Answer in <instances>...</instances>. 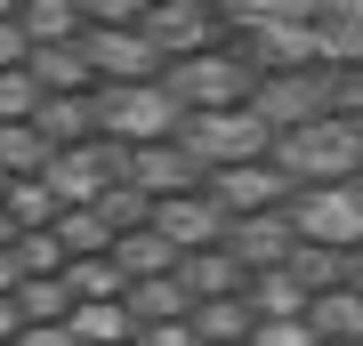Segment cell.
Wrapping results in <instances>:
<instances>
[{
	"label": "cell",
	"mask_w": 363,
	"mask_h": 346,
	"mask_svg": "<svg viewBox=\"0 0 363 346\" xmlns=\"http://www.w3.org/2000/svg\"><path fill=\"white\" fill-rule=\"evenodd\" d=\"M250 113L267 129L323 121V113H363V64H291V73H259Z\"/></svg>",
	"instance_id": "1"
},
{
	"label": "cell",
	"mask_w": 363,
	"mask_h": 346,
	"mask_svg": "<svg viewBox=\"0 0 363 346\" xmlns=\"http://www.w3.org/2000/svg\"><path fill=\"white\" fill-rule=\"evenodd\" d=\"M267 161L291 185H347L363 169V113H323V121H291L267 137Z\"/></svg>",
	"instance_id": "2"
},
{
	"label": "cell",
	"mask_w": 363,
	"mask_h": 346,
	"mask_svg": "<svg viewBox=\"0 0 363 346\" xmlns=\"http://www.w3.org/2000/svg\"><path fill=\"white\" fill-rule=\"evenodd\" d=\"M267 137L274 129L250 113V105H218V113H178L169 145H178L194 169H226V161H267Z\"/></svg>",
	"instance_id": "3"
},
{
	"label": "cell",
	"mask_w": 363,
	"mask_h": 346,
	"mask_svg": "<svg viewBox=\"0 0 363 346\" xmlns=\"http://www.w3.org/2000/svg\"><path fill=\"white\" fill-rule=\"evenodd\" d=\"M89 113H97L105 145H162L169 129H178V105H169L162 81H97Z\"/></svg>",
	"instance_id": "4"
},
{
	"label": "cell",
	"mask_w": 363,
	"mask_h": 346,
	"mask_svg": "<svg viewBox=\"0 0 363 346\" xmlns=\"http://www.w3.org/2000/svg\"><path fill=\"white\" fill-rule=\"evenodd\" d=\"M162 89H169V105H178V113H218V105H250L259 64L234 57V49H202V57L162 64Z\"/></svg>",
	"instance_id": "5"
},
{
	"label": "cell",
	"mask_w": 363,
	"mask_h": 346,
	"mask_svg": "<svg viewBox=\"0 0 363 346\" xmlns=\"http://www.w3.org/2000/svg\"><path fill=\"white\" fill-rule=\"evenodd\" d=\"M291 226V242H315V250H363V193L355 185H291V202L274 209Z\"/></svg>",
	"instance_id": "6"
},
{
	"label": "cell",
	"mask_w": 363,
	"mask_h": 346,
	"mask_svg": "<svg viewBox=\"0 0 363 346\" xmlns=\"http://www.w3.org/2000/svg\"><path fill=\"white\" fill-rule=\"evenodd\" d=\"M130 25L145 33V49H154L162 64H178V57L218 49V0H145Z\"/></svg>",
	"instance_id": "7"
},
{
	"label": "cell",
	"mask_w": 363,
	"mask_h": 346,
	"mask_svg": "<svg viewBox=\"0 0 363 346\" xmlns=\"http://www.w3.org/2000/svg\"><path fill=\"white\" fill-rule=\"evenodd\" d=\"M73 49L89 64V81H162V57L145 49L138 25H81Z\"/></svg>",
	"instance_id": "8"
},
{
	"label": "cell",
	"mask_w": 363,
	"mask_h": 346,
	"mask_svg": "<svg viewBox=\"0 0 363 346\" xmlns=\"http://www.w3.org/2000/svg\"><path fill=\"white\" fill-rule=\"evenodd\" d=\"M202 193L226 209V218H259V209L291 202V178L274 161H226V169H202Z\"/></svg>",
	"instance_id": "9"
},
{
	"label": "cell",
	"mask_w": 363,
	"mask_h": 346,
	"mask_svg": "<svg viewBox=\"0 0 363 346\" xmlns=\"http://www.w3.org/2000/svg\"><path fill=\"white\" fill-rule=\"evenodd\" d=\"M145 226H154L169 250H218V233H226V209L210 202L202 185H186V193H162V202H145Z\"/></svg>",
	"instance_id": "10"
},
{
	"label": "cell",
	"mask_w": 363,
	"mask_h": 346,
	"mask_svg": "<svg viewBox=\"0 0 363 346\" xmlns=\"http://www.w3.org/2000/svg\"><path fill=\"white\" fill-rule=\"evenodd\" d=\"M40 185L57 193V209H81L89 193H105V185H113V145H105V137L57 145V154H49V169H40Z\"/></svg>",
	"instance_id": "11"
},
{
	"label": "cell",
	"mask_w": 363,
	"mask_h": 346,
	"mask_svg": "<svg viewBox=\"0 0 363 346\" xmlns=\"http://www.w3.org/2000/svg\"><path fill=\"white\" fill-rule=\"evenodd\" d=\"M113 185H138L145 202H162V193H186V185H202V169L178 154V145H113Z\"/></svg>",
	"instance_id": "12"
},
{
	"label": "cell",
	"mask_w": 363,
	"mask_h": 346,
	"mask_svg": "<svg viewBox=\"0 0 363 346\" xmlns=\"http://www.w3.org/2000/svg\"><path fill=\"white\" fill-rule=\"evenodd\" d=\"M298 322L315 330V346H363V290H355V282H331V290H315Z\"/></svg>",
	"instance_id": "13"
},
{
	"label": "cell",
	"mask_w": 363,
	"mask_h": 346,
	"mask_svg": "<svg viewBox=\"0 0 363 346\" xmlns=\"http://www.w3.org/2000/svg\"><path fill=\"white\" fill-rule=\"evenodd\" d=\"M186 330H194V346H242L250 338V298L242 290L194 298V306H186Z\"/></svg>",
	"instance_id": "14"
},
{
	"label": "cell",
	"mask_w": 363,
	"mask_h": 346,
	"mask_svg": "<svg viewBox=\"0 0 363 346\" xmlns=\"http://www.w3.org/2000/svg\"><path fill=\"white\" fill-rule=\"evenodd\" d=\"M186 282L178 274H154V282H130L121 290V314H130V330H145V322H186Z\"/></svg>",
	"instance_id": "15"
},
{
	"label": "cell",
	"mask_w": 363,
	"mask_h": 346,
	"mask_svg": "<svg viewBox=\"0 0 363 346\" xmlns=\"http://www.w3.org/2000/svg\"><path fill=\"white\" fill-rule=\"evenodd\" d=\"M25 73L40 81V97H65V89H97L73 40H40V49H25Z\"/></svg>",
	"instance_id": "16"
},
{
	"label": "cell",
	"mask_w": 363,
	"mask_h": 346,
	"mask_svg": "<svg viewBox=\"0 0 363 346\" xmlns=\"http://www.w3.org/2000/svg\"><path fill=\"white\" fill-rule=\"evenodd\" d=\"M105 258L121 266V282H154V274H169V266H178V250H169L154 226H130V233H113V250H105Z\"/></svg>",
	"instance_id": "17"
},
{
	"label": "cell",
	"mask_w": 363,
	"mask_h": 346,
	"mask_svg": "<svg viewBox=\"0 0 363 346\" xmlns=\"http://www.w3.org/2000/svg\"><path fill=\"white\" fill-rule=\"evenodd\" d=\"M33 129L49 145H81V137H97V113H89V89H65V97H40L33 105Z\"/></svg>",
	"instance_id": "18"
},
{
	"label": "cell",
	"mask_w": 363,
	"mask_h": 346,
	"mask_svg": "<svg viewBox=\"0 0 363 346\" xmlns=\"http://www.w3.org/2000/svg\"><path fill=\"white\" fill-rule=\"evenodd\" d=\"M242 298H250V322H283V314H307V282H291L283 266H267V274H250L242 282Z\"/></svg>",
	"instance_id": "19"
},
{
	"label": "cell",
	"mask_w": 363,
	"mask_h": 346,
	"mask_svg": "<svg viewBox=\"0 0 363 346\" xmlns=\"http://www.w3.org/2000/svg\"><path fill=\"white\" fill-rule=\"evenodd\" d=\"M65 330L81 346H121V338H130V314H121V298H73Z\"/></svg>",
	"instance_id": "20"
},
{
	"label": "cell",
	"mask_w": 363,
	"mask_h": 346,
	"mask_svg": "<svg viewBox=\"0 0 363 346\" xmlns=\"http://www.w3.org/2000/svg\"><path fill=\"white\" fill-rule=\"evenodd\" d=\"M49 154H57V145L40 137L33 121H0V178H40Z\"/></svg>",
	"instance_id": "21"
},
{
	"label": "cell",
	"mask_w": 363,
	"mask_h": 346,
	"mask_svg": "<svg viewBox=\"0 0 363 346\" xmlns=\"http://www.w3.org/2000/svg\"><path fill=\"white\" fill-rule=\"evenodd\" d=\"M0 218H9L16 233L25 226H57V193L40 178H0Z\"/></svg>",
	"instance_id": "22"
},
{
	"label": "cell",
	"mask_w": 363,
	"mask_h": 346,
	"mask_svg": "<svg viewBox=\"0 0 363 346\" xmlns=\"http://www.w3.org/2000/svg\"><path fill=\"white\" fill-rule=\"evenodd\" d=\"M16 33L40 49V40H73L81 16H73V0H16Z\"/></svg>",
	"instance_id": "23"
},
{
	"label": "cell",
	"mask_w": 363,
	"mask_h": 346,
	"mask_svg": "<svg viewBox=\"0 0 363 346\" xmlns=\"http://www.w3.org/2000/svg\"><path fill=\"white\" fill-rule=\"evenodd\" d=\"M57 282H65L73 298H121V290H130V282H121V266H113V258H65V266H57Z\"/></svg>",
	"instance_id": "24"
},
{
	"label": "cell",
	"mask_w": 363,
	"mask_h": 346,
	"mask_svg": "<svg viewBox=\"0 0 363 346\" xmlns=\"http://www.w3.org/2000/svg\"><path fill=\"white\" fill-rule=\"evenodd\" d=\"M9 258H16V274L33 282V274H57V266H65V242H57L49 226H25V233H9Z\"/></svg>",
	"instance_id": "25"
},
{
	"label": "cell",
	"mask_w": 363,
	"mask_h": 346,
	"mask_svg": "<svg viewBox=\"0 0 363 346\" xmlns=\"http://www.w3.org/2000/svg\"><path fill=\"white\" fill-rule=\"evenodd\" d=\"M16 314H25V322H65L73 314V290L57 282V274H33V282H16Z\"/></svg>",
	"instance_id": "26"
},
{
	"label": "cell",
	"mask_w": 363,
	"mask_h": 346,
	"mask_svg": "<svg viewBox=\"0 0 363 346\" xmlns=\"http://www.w3.org/2000/svg\"><path fill=\"white\" fill-rule=\"evenodd\" d=\"M33 105H40V81L25 64H9V73H0V121H33Z\"/></svg>",
	"instance_id": "27"
},
{
	"label": "cell",
	"mask_w": 363,
	"mask_h": 346,
	"mask_svg": "<svg viewBox=\"0 0 363 346\" xmlns=\"http://www.w3.org/2000/svg\"><path fill=\"white\" fill-rule=\"evenodd\" d=\"M242 346H315V330H307L298 314H283V322H250Z\"/></svg>",
	"instance_id": "28"
},
{
	"label": "cell",
	"mask_w": 363,
	"mask_h": 346,
	"mask_svg": "<svg viewBox=\"0 0 363 346\" xmlns=\"http://www.w3.org/2000/svg\"><path fill=\"white\" fill-rule=\"evenodd\" d=\"M138 8H145V0H73V16H81V25H130Z\"/></svg>",
	"instance_id": "29"
},
{
	"label": "cell",
	"mask_w": 363,
	"mask_h": 346,
	"mask_svg": "<svg viewBox=\"0 0 363 346\" xmlns=\"http://www.w3.org/2000/svg\"><path fill=\"white\" fill-rule=\"evenodd\" d=\"M130 346H194V330L186 322H145V330H130Z\"/></svg>",
	"instance_id": "30"
},
{
	"label": "cell",
	"mask_w": 363,
	"mask_h": 346,
	"mask_svg": "<svg viewBox=\"0 0 363 346\" xmlns=\"http://www.w3.org/2000/svg\"><path fill=\"white\" fill-rule=\"evenodd\" d=\"M16 346H81L65 322H25V330H16Z\"/></svg>",
	"instance_id": "31"
},
{
	"label": "cell",
	"mask_w": 363,
	"mask_h": 346,
	"mask_svg": "<svg viewBox=\"0 0 363 346\" xmlns=\"http://www.w3.org/2000/svg\"><path fill=\"white\" fill-rule=\"evenodd\" d=\"M25 49H33V40L16 33V16H0V73H9V64H25Z\"/></svg>",
	"instance_id": "32"
},
{
	"label": "cell",
	"mask_w": 363,
	"mask_h": 346,
	"mask_svg": "<svg viewBox=\"0 0 363 346\" xmlns=\"http://www.w3.org/2000/svg\"><path fill=\"white\" fill-rule=\"evenodd\" d=\"M25 330V314H16V290H0V338H16Z\"/></svg>",
	"instance_id": "33"
},
{
	"label": "cell",
	"mask_w": 363,
	"mask_h": 346,
	"mask_svg": "<svg viewBox=\"0 0 363 346\" xmlns=\"http://www.w3.org/2000/svg\"><path fill=\"white\" fill-rule=\"evenodd\" d=\"M25 274H16V258H9V242H0V290H16Z\"/></svg>",
	"instance_id": "34"
},
{
	"label": "cell",
	"mask_w": 363,
	"mask_h": 346,
	"mask_svg": "<svg viewBox=\"0 0 363 346\" xmlns=\"http://www.w3.org/2000/svg\"><path fill=\"white\" fill-rule=\"evenodd\" d=\"M0 16H16V0H0Z\"/></svg>",
	"instance_id": "35"
},
{
	"label": "cell",
	"mask_w": 363,
	"mask_h": 346,
	"mask_svg": "<svg viewBox=\"0 0 363 346\" xmlns=\"http://www.w3.org/2000/svg\"><path fill=\"white\" fill-rule=\"evenodd\" d=\"M347 185H355V193H363V169H355V178H347Z\"/></svg>",
	"instance_id": "36"
},
{
	"label": "cell",
	"mask_w": 363,
	"mask_h": 346,
	"mask_svg": "<svg viewBox=\"0 0 363 346\" xmlns=\"http://www.w3.org/2000/svg\"><path fill=\"white\" fill-rule=\"evenodd\" d=\"M0 346H16V338H0Z\"/></svg>",
	"instance_id": "37"
},
{
	"label": "cell",
	"mask_w": 363,
	"mask_h": 346,
	"mask_svg": "<svg viewBox=\"0 0 363 346\" xmlns=\"http://www.w3.org/2000/svg\"><path fill=\"white\" fill-rule=\"evenodd\" d=\"M121 346H130V338H121Z\"/></svg>",
	"instance_id": "38"
}]
</instances>
